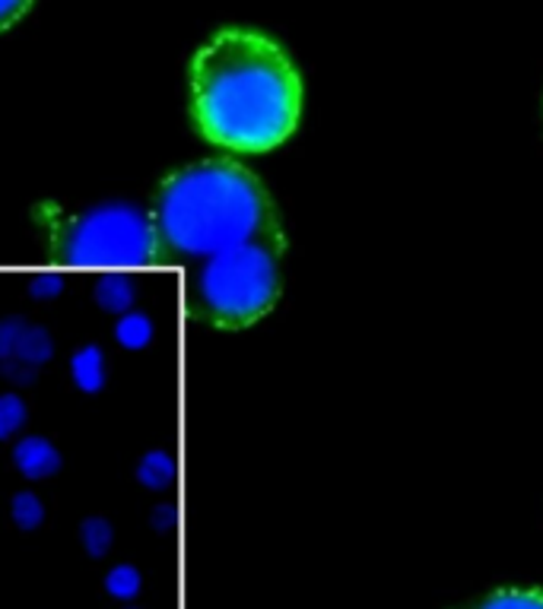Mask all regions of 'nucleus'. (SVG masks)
I'll return each instance as SVG.
<instances>
[{"label":"nucleus","mask_w":543,"mask_h":609,"mask_svg":"<svg viewBox=\"0 0 543 609\" xmlns=\"http://www.w3.org/2000/svg\"><path fill=\"white\" fill-rule=\"evenodd\" d=\"M175 524V512H172V505H160L156 508V515H153V527L156 530H168Z\"/></svg>","instance_id":"18"},{"label":"nucleus","mask_w":543,"mask_h":609,"mask_svg":"<svg viewBox=\"0 0 543 609\" xmlns=\"http://www.w3.org/2000/svg\"><path fill=\"white\" fill-rule=\"evenodd\" d=\"M105 590H109V597H115V600H134L143 590V575L134 565H115V568L105 575Z\"/></svg>","instance_id":"14"},{"label":"nucleus","mask_w":543,"mask_h":609,"mask_svg":"<svg viewBox=\"0 0 543 609\" xmlns=\"http://www.w3.org/2000/svg\"><path fill=\"white\" fill-rule=\"evenodd\" d=\"M29 7H32V0H0V29L17 23Z\"/></svg>","instance_id":"17"},{"label":"nucleus","mask_w":543,"mask_h":609,"mask_svg":"<svg viewBox=\"0 0 543 609\" xmlns=\"http://www.w3.org/2000/svg\"><path fill=\"white\" fill-rule=\"evenodd\" d=\"M10 515L20 530H39L45 520V502L35 493H17L10 502Z\"/></svg>","instance_id":"13"},{"label":"nucleus","mask_w":543,"mask_h":609,"mask_svg":"<svg viewBox=\"0 0 543 609\" xmlns=\"http://www.w3.org/2000/svg\"><path fill=\"white\" fill-rule=\"evenodd\" d=\"M71 375L73 384L86 394H95L105 388V352L99 350L95 343H86L73 352L71 359Z\"/></svg>","instance_id":"7"},{"label":"nucleus","mask_w":543,"mask_h":609,"mask_svg":"<svg viewBox=\"0 0 543 609\" xmlns=\"http://www.w3.org/2000/svg\"><path fill=\"white\" fill-rule=\"evenodd\" d=\"M134 299H137V286L124 273H109L95 286V302L102 304L105 311H112V314H127Z\"/></svg>","instance_id":"8"},{"label":"nucleus","mask_w":543,"mask_h":609,"mask_svg":"<svg viewBox=\"0 0 543 609\" xmlns=\"http://www.w3.org/2000/svg\"><path fill=\"white\" fill-rule=\"evenodd\" d=\"M115 340H119L124 350H143V347L153 340V324H150V318H143L137 311L121 314L119 328H115Z\"/></svg>","instance_id":"11"},{"label":"nucleus","mask_w":543,"mask_h":609,"mask_svg":"<svg viewBox=\"0 0 543 609\" xmlns=\"http://www.w3.org/2000/svg\"><path fill=\"white\" fill-rule=\"evenodd\" d=\"M471 609H543L541 590H496Z\"/></svg>","instance_id":"12"},{"label":"nucleus","mask_w":543,"mask_h":609,"mask_svg":"<svg viewBox=\"0 0 543 609\" xmlns=\"http://www.w3.org/2000/svg\"><path fill=\"white\" fill-rule=\"evenodd\" d=\"M25 425V403L17 394L0 398V442L13 438Z\"/></svg>","instance_id":"15"},{"label":"nucleus","mask_w":543,"mask_h":609,"mask_svg":"<svg viewBox=\"0 0 543 609\" xmlns=\"http://www.w3.org/2000/svg\"><path fill=\"white\" fill-rule=\"evenodd\" d=\"M80 543L90 559H105L115 546V527L105 517H86L80 524Z\"/></svg>","instance_id":"9"},{"label":"nucleus","mask_w":543,"mask_h":609,"mask_svg":"<svg viewBox=\"0 0 543 609\" xmlns=\"http://www.w3.org/2000/svg\"><path fill=\"white\" fill-rule=\"evenodd\" d=\"M163 258L204 260L258 238H284L258 178L236 163H197L163 182L153 204Z\"/></svg>","instance_id":"2"},{"label":"nucleus","mask_w":543,"mask_h":609,"mask_svg":"<svg viewBox=\"0 0 543 609\" xmlns=\"http://www.w3.org/2000/svg\"><path fill=\"white\" fill-rule=\"evenodd\" d=\"M51 258L68 267H143L160 255L153 213L137 204H95L51 219Z\"/></svg>","instance_id":"4"},{"label":"nucleus","mask_w":543,"mask_h":609,"mask_svg":"<svg viewBox=\"0 0 543 609\" xmlns=\"http://www.w3.org/2000/svg\"><path fill=\"white\" fill-rule=\"evenodd\" d=\"M201 134L233 153H267L296 131L303 83L284 48L248 29H226L191 64Z\"/></svg>","instance_id":"1"},{"label":"nucleus","mask_w":543,"mask_h":609,"mask_svg":"<svg viewBox=\"0 0 543 609\" xmlns=\"http://www.w3.org/2000/svg\"><path fill=\"white\" fill-rule=\"evenodd\" d=\"M13 464L25 479H48L61 469V451L51 445L48 438L29 435L13 447Z\"/></svg>","instance_id":"6"},{"label":"nucleus","mask_w":543,"mask_h":609,"mask_svg":"<svg viewBox=\"0 0 543 609\" xmlns=\"http://www.w3.org/2000/svg\"><path fill=\"white\" fill-rule=\"evenodd\" d=\"M61 289H64V280L58 273H42V277H35V280L29 282V292L35 299H54Z\"/></svg>","instance_id":"16"},{"label":"nucleus","mask_w":543,"mask_h":609,"mask_svg":"<svg viewBox=\"0 0 543 609\" xmlns=\"http://www.w3.org/2000/svg\"><path fill=\"white\" fill-rule=\"evenodd\" d=\"M172 476H175V464L166 451H150L137 467V479L146 489H166Z\"/></svg>","instance_id":"10"},{"label":"nucleus","mask_w":543,"mask_h":609,"mask_svg":"<svg viewBox=\"0 0 543 609\" xmlns=\"http://www.w3.org/2000/svg\"><path fill=\"white\" fill-rule=\"evenodd\" d=\"M51 337L35 324H25L20 318H7L0 321V365L7 375L17 381H29L35 375V369L51 359Z\"/></svg>","instance_id":"5"},{"label":"nucleus","mask_w":543,"mask_h":609,"mask_svg":"<svg viewBox=\"0 0 543 609\" xmlns=\"http://www.w3.org/2000/svg\"><path fill=\"white\" fill-rule=\"evenodd\" d=\"M284 238H258L201 260L191 302L194 311L223 330H242L260 321L280 299Z\"/></svg>","instance_id":"3"}]
</instances>
